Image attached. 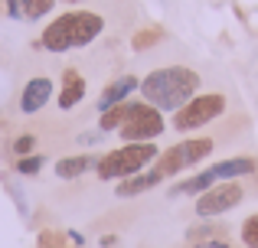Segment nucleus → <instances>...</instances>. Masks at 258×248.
<instances>
[{
    "label": "nucleus",
    "mask_w": 258,
    "mask_h": 248,
    "mask_svg": "<svg viewBox=\"0 0 258 248\" xmlns=\"http://www.w3.org/2000/svg\"><path fill=\"white\" fill-rule=\"evenodd\" d=\"M203 75L189 65H164L141 78V98L164 115H176L193 95H200Z\"/></svg>",
    "instance_id": "obj_1"
},
{
    "label": "nucleus",
    "mask_w": 258,
    "mask_h": 248,
    "mask_svg": "<svg viewBox=\"0 0 258 248\" xmlns=\"http://www.w3.org/2000/svg\"><path fill=\"white\" fill-rule=\"evenodd\" d=\"M105 33V17L95 10H66L59 17H52L39 33V49L46 52H72V49H85Z\"/></svg>",
    "instance_id": "obj_2"
},
{
    "label": "nucleus",
    "mask_w": 258,
    "mask_h": 248,
    "mask_svg": "<svg viewBox=\"0 0 258 248\" xmlns=\"http://www.w3.org/2000/svg\"><path fill=\"white\" fill-rule=\"evenodd\" d=\"M157 157H160L157 144H121V147H114V150L101 153L98 163H95V173H98V180H105V183H111V180L118 183V180H127V177H134V173L154 167Z\"/></svg>",
    "instance_id": "obj_3"
},
{
    "label": "nucleus",
    "mask_w": 258,
    "mask_h": 248,
    "mask_svg": "<svg viewBox=\"0 0 258 248\" xmlns=\"http://www.w3.org/2000/svg\"><path fill=\"white\" fill-rule=\"evenodd\" d=\"M226 108H229V102L222 92H200L176 115H170V127L176 134H196L203 127H209L213 121H219L226 115Z\"/></svg>",
    "instance_id": "obj_4"
},
{
    "label": "nucleus",
    "mask_w": 258,
    "mask_h": 248,
    "mask_svg": "<svg viewBox=\"0 0 258 248\" xmlns=\"http://www.w3.org/2000/svg\"><path fill=\"white\" fill-rule=\"evenodd\" d=\"M167 131V118L164 111H157L154 105H147L144 98H134L131 102V115L121 124V140L124 144H154L160 134Z\"/></svg>",
    "instance_id": "obj_5"
},
{
    "label": "nucleus",
    "mask_w": 258,
    "mask_h": 248,
    "mask_svg": "<svg viewBox=\"0 0 258 248\" xmlns=\"http://www.w3.org/2000/svg\"><path fill=\"white\" fill-rule=\"evenodd\" d=\"M213 147H216L213 137H183V140H176L173 147L160 150V157L154 160V167H157L164 177H176V173L189 170V167H200L203 160L213 153Z\"/></svg>",
    "instance_id": "obj_6"
},
{
    "label": "nucleus",
    "mask_w": 258,
    "mask_h": 248,
    "mask_svg": "<svg viewBox=\"0 0 258 248\" xmlns=\"http://www.w3.org/2000/svg\"><path fill=\"white\" fill-rule=\"evenodd\" d=\"M242 199H245V186H242V180H222V183L209 186L203 196H196V219H219L226 216V212H232L235 206H242Z\"/></svg>",
    "instance_id": "obj_7"
},
{
    "label": "nucleus",
    "mask_w": 258,
    "mask_h": 248,
    "mask_svg": "<svg viewBox=\"0 0 258 248\" xmlns=\"http://www.w3.org/2000/svg\"><path fill=\"white\" fill-rule=\"evenodd\" d=\"M52 98H56V82H52L49 75H33V78H26V85L20 89L17 105H20L23 115H39Z\"/></svg>",
    "instance_id": "obj_8"
},
{
    "label": "nucleus",
    "mask_w": 258,
    "mask_h": 248,
    "mask_svg": "<svg viewBox=\"0 0 258 248\" xmlns=\"http://www.w3.org/2000/svg\"><path fill=\"white\" fill-rule=\"evenodd\" d=\"M164 180L167 177L157 170V167H147V170L134 173V177H127V180H118V183H114V196L118 199H134V196H141V193L157 190Z\"/></svg>",
    "instance_id": "obj_9"
},
{
    "label": "nucleus",
    "mask_w": 258,
    "mask_h": 248,
    "mask_svg": "<svg viewBox=\"0 0 258 248\" xmlns=\"http://www.w3.org/2000/svg\"><path fill=\"white\" fill-rule=\"evenodd\" d=\"M138 89H141V78L138 75H118V78H111V82L101 89L98 102H95L98 115H101V111H108V108H114V105H121V102H127V98H134V92H138Z\"/></svg>",
    "instance_id": "obj_10"
},
{
    "label": "nucleus",
    "mask_w": 258,
    "mask_h": 248,
    "mask_svg": "<svg viewBox=\"0 0 258 248\" xmlns=\"http://www.w3.org/2000/svg\"><path fill=\"white\" fill-rule=\"evenodd\" d=\"M85 92H88V82H85L82 72L79 69H66L62 78H59V98H56L59 111H72L79 102H85Z\"/></svg>",
    "instance_id": "obj_11"
},
{
    "label": "nucleus",
    "mask_w": 258,
    "mask_h": 248,
    "mask_svg": "<svg viewBox=\"0 0 258 248\" xmlns=\"http://www.w3.org/2000/svg\"><path fill=\"white\" fill-rule=\"evenodd\" d=\"M209 173L216 177V183H222V180H245L252 173H258V160L248 157V153H239V157H226L219 163H209Z\"/></svg>",
    "instance_id": "obj_12"
},
{
    "label": "nucleus",
    "mask_w": 258,
    "mask_h": 248,
    "mask_svg": "<svg viewBox=\"0 0 258 248\" xmlns=\"http://www.w3.org/2000/svg\"><path fill=\"white\" fill-rule=\"evenodd\" d=\"M95 163H98L95 153H69V157L56 160V177L59 180H79L88 170H95Z\"/></svg>",
    "instance_id": "obj_13"
},
{
    "label": "nucleus",
    "mask_w": 258,
    "mask_h": 248,
    "mask_svg": "<svg viewBox=\"0 0 258 248\" xmlns=\"http://www.w3.org/2000/svg\"><path fill=\"white\" fill-rule=\"evenodd\" d=\"M209 186H216V177L209 173V167H206V170H200V173H193V177H186L183 183H173L170 190H167V196H170V199H176V196H203Z\"/></svg>",
    "instance_id": "obj_14"
},
{
    "label": "nucleus",
    "mask_w": 258,
    "mask_h": 248,
    "mask_svg": "<svg viewBox=\"0 0 258 248\" xmlns=\"http://www.w3.org/2000/svg\"><path fill=\"white\" fill-rule=\"evenodd\" d=\"M226 225H219L216 219H200L196 225H189L186 229V242L189 245H200V242H209V238H229L226 235Z\"/></svg>",
    "instance_id": "obj_15"
},
{
    "label": "nucleus",
    "mask_w": 258,
    "mask_h": 248,
    "mask_svg": "<svg viewBox=\"0 0 258 248\" xmlns=\"http://www.w3.org/2000/svg\"><path fill=\"white\" fill-rule=\"evenodd\" d=\"M131 102H134V98H127V102H121V105H114V108L101 111V115H98V131L101 134H118L121 124H124V118L131 115Z\"/></svg>",
    "instance_id": "obj_16"
},
{
    "label": "nucleus",
    "mask_w": 258,
    "mask_h": 248,
    "mask_svg": "<svg viewBox=\"0 0 258 248\" xmlns=\"http://www.w3.org/2000/svg\"><path fill=\"white\" fill-rule=\"evenodd\" d=\"M160 39H164V30H160V26H144V30H138L131 36V49L134 52H147V49H154Z\"/></svg>",
    "instance_id": "obj_17"
},
{
    "label": "nucleus",
    "mask_w": 258,
    "mask_h": 248,
    "mask_svg": "<svg viewBox=\"0 0 258 248\" xmlns=\"http://www.w3.org/2000/svg\"><path fill=\"white\" fill-rule=\"evenodd\" d=\"M52 7H56V0H20V10H23V20H43L52 13Z\"/></svg>",
    "instance_id": "obj_18"
},
{
    "label": "nucleus",
    "mask_w": 258,
    "mask_h": 248,
    "mask_svg": "<svg viewBox=\"0 0 258 248\" xmlns=\"http://www.w3.org/2000/svg\"><path fill=\"white\" fill-rule=\"evenodd\" d=\"M43 167H46V153H30V157L13 160V170H17L20 177H36Z\"/></svg>",
    "instance_id": "obj_19"
},
{
    "label": "nucleus",
    "mask_w": 258,
    "mask_h": 248,
    "mask_svg": "<svg viewBox=\"0 0 258 248\" xmlns=\"http://www.w3.org/2000/svg\"><path fill=\"white\" fill-rule=\"evenodd\" d=\"M36 248H72V242H69V235H66V232L43 229L36 235Z\"/></svg>",
    "instance_id": "obj_20"
},
{
    "label": "nucleus",
    "mask_w": 258,
    "mask_h": 248,
    "mask_svg": "<svg viewBox=\"0 0 258 248\" xmlns=\"http://www.w3.org/2000/svg\"><path fill=\"white\" fill-rule=\"evenodd\" d=\"M239 238H242V245H245V248H258V212H252V216L242 219Z\"/></svg>",
    "instance_id": "obj_21"
},
{
    "label": "nucleus",
    "mask_w": 258,
    "mask_h": 248,
    "mask_svg": "<svg viewBox=\"0 0 258 248\" xmlns=\"http://www.w3.org/2000/svg\"><path fill=\"white\" fill-rule=\"evenodd\" d=\"M10 153L13 157H30V153H36V134H20L17 140L10 144Z\"/></svg>",
    "instance_id": "obj_22"
},
{
    "label": "nucleus",
    "mask_w": 258,
    "mask_h": 248,
    "mask_svg": "<svg viewBox=\"0 0 258 248\" xmlns=\"http://www.w3.org/2000/svg\"><path fill=\"white\" fill-rule=\"evenodd\" d=\"M7 7V17L10 20H23V10H20V0H4Z\"/></svg>",
    "instance_id": "obj_23"
},
{
    "label": "nucleus",
    "mask_w": 258,
    "mask_h": 248,
    "mask_svg": "<svg viewBox=\"0 0 258 248\" xmlns=\"http://www.w3.org/2000/svg\"><path fill=\"white\" fill-rule=\"evenodd\" d=\"M193 248H229V238H209V242H200Z\"/></svg>",
    "instance_id": "obj_24"
},
{
    "label": "nucleus",
    "mask_w": 258,
    "mask_h": 248,
    "mask_svg": "<svg viewBox=\"0 0 258 248\" xmlns=\"http://www.w3.org/2000/svg\"><path fill=\"white\" fill-rule=\"evenodd\" d=\"M66 235H69V242L76 245V248H82V245H85V235H82V232H66Z\"/></svg>",
    "instance_id": "obj_25"
},
{
    "label": "nucleus",
    "mask_w": 258,
    "mask_h": 248,
    "mask_svg": "<svg viewBox=\"0 0 258 248\" xmlns=\"http://www.w3.org/2000/svg\"><path fill=\"white\" fill-rule=\"evenodd\" d=\"M79 140H82V144H95V140H101V131H95V134H82Z\"/></svg>",
    "instance_id": "obj_26"
},
{
    "label": "nucleus",
    "mask_w": 258,
    "mask_h": 248,
    "mask_svg": "<svg viewBox=\"0 0 258 248\" xmlns=\"http://www.w3.org/2000/svg\"><path fill=\"white\" fill-rule=\"evenodd\" d=\"M101 248H118V235H105L101 238Z\"/></svg>",
    "instance_id": "obj_27"
},
{
    "label": "nucleus",
    "mask_w": 258,
    "mask_h": 248,
    "mask_svg": "<svg viewBox=\"0 0 258 248\" xmlns=\"http://www.w3.org/2000/svg\"><path fill=\"white\" fill-rule=\"evenodd\" d=\"M62 4H69V7H79V4H85V0H62Z\"/></svg>",
    "instance_id": "obj_28"
}]
</instances>
